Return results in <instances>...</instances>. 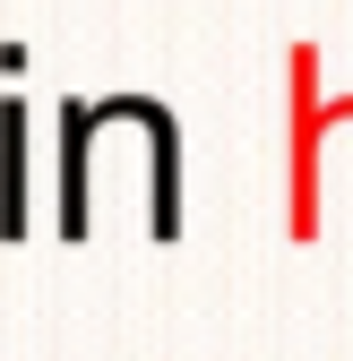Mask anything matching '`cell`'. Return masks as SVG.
<instances>
[{
	"instance_id": "cell-1",
	"label": "cell",
	"mask_w": 353,
	"mask_h": 361,
	"mask_svg": "<svg viewBox=\"0 0 353 361\" xmlns=\"http://www.w3.org/2000/svg\"><path fill=\"white\" fill-rule=\"evenodd\" d=\"M328 138H336V95L319 86V43H293L285 52V233L293 241H319L328 224V180H319Z\"/></svg>"
},
{
	"instance_id": "cell-2",
	"label": "cell",
	"mask_w": 353,
	"mask_h": 361,
	"mask_svg": "<svg viewBox=\"0 0 353 361\" xmlns=\"http://www.w3.org/2000/svg\"><path fill=\"white\" fill-rule=\"evenodd\" d=\"M35 233V104H0V241Z\"/></svg>"
}]
</instances>
